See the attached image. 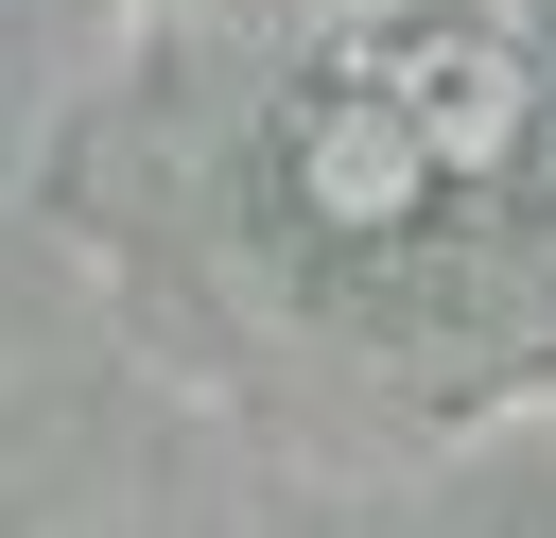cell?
Listing matches in <instances>:
<instances>
[{
  "label": "cell",
  "mask_w": 556,
  "mask_h": 538,
  "mask_svg": "<svg viewBox=\"0 0 556 538\" xmlns=\"http://www.w3.org/2000/svg\"><path fill=\"white\" fill-rule=\"evenodd\" d=\"M348 87L400 104L434 174H504L521 121H539V69H521V35H504L486 0H400V17H365V35H348Z\"/></svg>",
  "instance_id": "obj_1"
},
{
  "label": "cell",
  "mask_w": 556,
  "mask_h": 538,
  "mask_svg": "<svg viewBox=\"0 0 556 538\" xmlns=\"http://www.w3.org/2000/svg\"><path fill=\"white\" fill-rule=\"evenodd\" d=\"M417 191H434V156H417L400 104H365V87L295 104V208L313 226H417Z\"/></svg>",
  "instance_id": "obj_2"
}]
</instances>
